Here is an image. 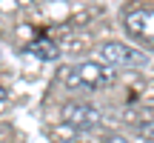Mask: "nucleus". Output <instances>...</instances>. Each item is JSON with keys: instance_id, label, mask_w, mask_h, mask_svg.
<instances>
[{"instance_id": "nucleus-1", "label": "nucleus", "mask_w": 154, "mask_h": 143, "mask_svg": "<svg viewBox=\"0 0 154 143\" xmlns=\"http://www.w3.org/2000/svg\"><path fill=\"white\" fill-rule=\"evenodd\" d=\"M109 77H111V72L94 60L80 63L74 69H63V83L72 89H94V86H103Z\"/></svg>"}, {"instance_id": "nucleus-2", "label": "nucleus", "mask_w": 154, "mask_h": 143, "mask_svg": "<svg viewBox=\"0 0 154 143\" xmlns=\"http://www.w3.org/2000/svg\"><path fill=\"white\" fill-rule=\"evenodd\" d=\"M100 60L109 63V66H140L146 57H143L140 49H131V46H126V43L111 40V43L100 46Z\"/></svg>"}, {"instance_id": "nucleus-3", "label": "nucleus", "mask_w": 154, "mask_h": 143, "mask_svg": "<svg viewBox=\"0 0 154 143\" xmlns=\"http://www.w3.org/2000/svg\"><path fill=\"white\" fill-rule=\"evenodd\" d=\"M126 29L131 37H137L140 43L154 46V11L151 9H137L126 17Z\"/></svg>"}, {"instance_id": "nucleus-4", "label": "nucleus", "mask_w": 154, "mask_h": 143, "mask_svg": "<svg viewBox=\"0 0 154 143\" xmlns=\"http://www.w3.org/2000/svg\"><path fill=\"white\" fill-rule=\"evenodd\" d=\"M60 117H63V123H69L74 129H88V126H94L100 120V112L94 106H88V103H66Z\"/></svg>"}, {"instance_id": "nucleus-5", "label": "nucleus", "mask_w": 154, "mask_h": 143, "mask_svg": "<svg viewBox=\"0 0 154 143\" xmlns=\"http://www.w3.org/2000/svg\"><path fill=\"white\" fill-rule=\"evenodd\" d=\"M32 52L40 57V60H57V55H60V49H57L51 40H37V43L32 46Z\"/></svg>"}, {"instance_id": "nucleus-6", "label": "nucleus", "mask_w": 154, "mask_h": 143, "mask_svg": "<svg viewBox=\"0 0 154 143\" xmlns=\"http://www.w3.org/2000/svg\"><path fill=\"white\" fill-rule=\"evenodd\" d=\"M137 132H140V138H146V140H151V143H154V117L143 120V123L137 126Z\"/></svg>"}, {"instance_id": "nucleus-7", "label": "nucleus", "mask_w": 154, "mask_h": 143, "mask_svg": "<svg viewBox=\"0 0 154 143\" xmlns=\"http://www.w3.org/2000/svg\"><path fill=\"white\" fill-rule=\"evenodd\" d=\"M103 143H128L126 138H120V135H111V138H106Z\"/></svg>"}, {"instance_id": "nucleus-8", "label": "nucleus", "mask_w": 154, "mask_h": 143, "mask_svg": "<svg viewBox=\"0 0 154 143\" xmlns=\"http://www.w3.org/2000/svg\"><path fill=\"white\" fill-rule=\"evenodd\" d=\"M3 94H6V89H3V86H0V100H3Z\"/></svg>"}]
</instances>
